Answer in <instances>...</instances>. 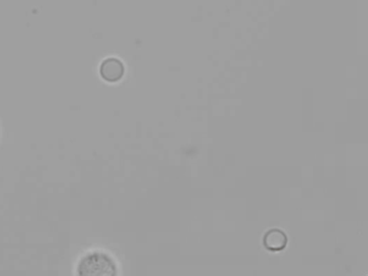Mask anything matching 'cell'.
Segmentation results:
<instances>
[{"label":"cell","mask_w":368,"mask_h":276,"mask_svg":"<svg viewBox=\"0 0 368 276\" xmlns=\"http://www.w3.org/2000/svg\"><path fill=\"white\" fill-rule=\"evenodd\" d=\"M77 274L80 276H114L117 275V265L108 254L94 250L84 255L79 261Z\"/></svg>","instance_id":"cell-1"},{"label":"cell","mask_w":368,"mask_h":276,"mask_svg":"<svg viewBox=\"0 0 368 276\" xmlns=\"http://www.w3.org/2000/svg\"><path fill=\"white\" fill-rule=\"evenodd\" d=\"M124 72L123 63L115 57L106 58L99 67V75L107 82H117L121 80Z\"/></svg>","instance_id":"cell-2"},{"label":"cell","mask_w":368,"mask_h":276,"mask_svg":"<svg viewBox=\"0 0 368 276\" xmlns=\"http://www.w3.org/2000/svg\"><path fill=\"white\" fill-rule=\"evenodd\" d=\"M286 244H287L286 234L278 229H271L264 236L265 247L270 251L283 250L285 248Z\"/></svg>","instance_id":"cell-3"}]
</instances>
